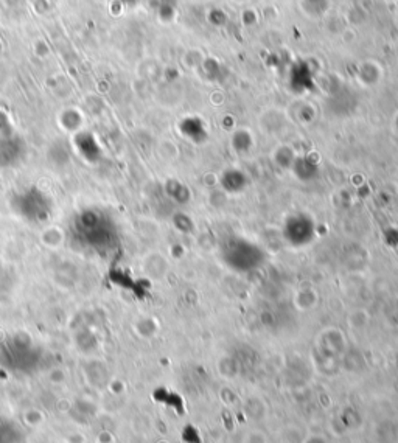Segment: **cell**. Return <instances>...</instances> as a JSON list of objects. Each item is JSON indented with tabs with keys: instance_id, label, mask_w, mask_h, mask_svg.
Masks as SVG:
<instances>
[{
	"instance_id": "cell-3",
	"label": "cell",
	"mask_w": 398,
	"mask_h": 443,
	"mask_svg": "<svg viewBox=\"0 0 398 443\" xmlns=\"http://www.w3.org/2000/svg\"><path fill=\"white\" fill-rule=\"evenodd\" d=\"M248 179L246 175L240 170L230 168L227 171H224V175L221 176V187L227 191V193H240L246 189Z\"/></svg>"
},
{
	"instance_id": "cell-4",
	"label": "cell",
	"mask_w": 398,
	"mask_h": 443,
	"mask_svg": "<svg viewBox=\"0 0 398 443\" xmlns=\"http://www.w3.org/2000/svg\"><path fill=\"white\" fill-rule=\"evenodd\" d=\"M121 2H126V3H132V2H137V0H121Z\"/></svg>"
},
{
	"instance_id": "cell-2",
	"label": "cell",
	"mask_w": 398,
	"mask_h": 443,
	"mask_svg": "<svg viewBox=\"0 0 398 443\" xmlns=\"http://www.w3.org/2000/svg\"><path fill=\"white\" fill-rule=\"evenodd\" d=\"M284 236L290 246L296 249L305 247L316 236V224H314L310 215L296 211V214H291L286 218L284 226Z\"/></svg>"
},
{
	"instance_id": "cell-5",
	"label": "cell",
	"mask_w": 398,
	"mask_h": 443,
	"mask_svg": "<svg viewBox=\"0 0 398 443\" xmlns=\"http://www.w3.org/2000/svg\"><path fill=\"white\" fill-rule=\"evenodd\" d=\"M0 443H5V440H3V435H2V433H0Z\"/></svg>"
},
{
	"instance_id": "cell-1",
	"label": "cell",
	"mask_w": 398,
	"mask_h": 443,
	"mask_svg": "<svg viewBox=\"0 0 398 443\" xmlns=\"http://www.w3.org/2000/svg\"><path fill=\"white\" fill-rule=\"evenodd\" d=\"M223 261L236 272H249L265 261V252L255 243L240 236L229 238L221 249Z\"/></svg>"
}]
</instances>
